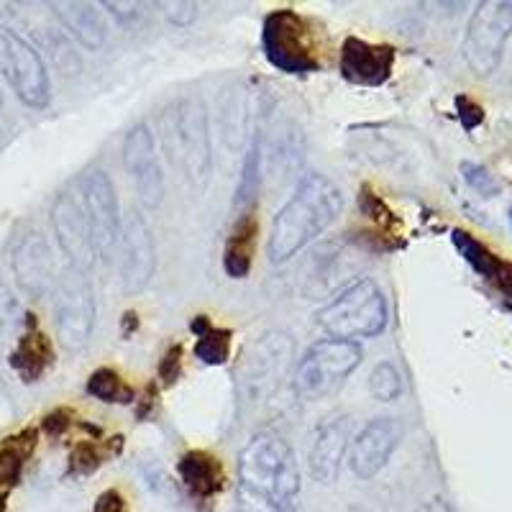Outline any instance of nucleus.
<instances>
[{
  "label": "nucleus",
  "instance_id": "19",
  "mask_svg": "<svg viewBox=\"0 0 512 512\" xmlns=\"http://www.w3.org/2000/svg\"><path fill=\"white\" fill-rule=\"evenodd\" d=\"M8 361H11L13 372L24 379L26 384L39 382V379L54 367L52 338L36 326L34 315L26 318L24 333L16 338V346H13Z\"/></svg>",
  "mask_w": 512,
  "mask_h": 512
},
{
  "label": "nucleus",
  "instance_id": "27",
  "mask_svg": "<svg viewBox=\"0 0 512 512\" xmlns=\"http://www.w3.org/2000/svg\"><path fill=\"white\" fill-rule=\"evenodd\" d=\"M259 190H262V141L254 136L249 152L244 157V167H241L239 187H236V208L251 210L259 200Z\"/></svg>",
  "mask_w": 512,
  "mask_h": 512
},
{
  "label": "nucleus",
  "instance_id": "31",
  "mask_svg": "<svg viewBox=\"0 0 512 512\" xmlns=\"http://www.w3.org/2000/svg\"><path fill=\"white\" fill-rule=\"evenodd\" d=\"M369 392L379 402H392L402 395V377L395 364L382 361V364L372 369V374H369Z\"/></svg>",
  "mask_w": 512,
  "mask_h": 512
},
{
  "label": "nucleus",
  "instance_id": "8",
  "mask_svg": "<svg viewBox=\"0 0 512 512\" xmlns=\"http://www.w3.org/2000/svg\"><path fill=\"white\" fill-rule=\"evenodd\" d=\"M98 318L95 292L85 272L72 269L57 282L54 292V331L67 351H82L90 344Z\"/></svg>",
  "mask_w": 512,
  "mask_h": 512
},
{
  "label": "nucleus",
  "instance_id": "12",
  "mask_svg": "<svg viewBox=\"0 0 512 512\" xmlns=\"http://www.w3.org/2000/svg\"><path fill=\"white\" fill-rule=\"evenodd\" d=\"M121 282L126 292H144L157 269V246L152 228L139 210H128L121 218Z\"/></svg>",
  "mask_w": 512,
  "mask_h": 512
},
{
  "label": "nucleus",
  "instance_id": "26",
  "mask_svg": "<svg viewBox=\"0 0 512 512\" xmlns=\"http://www.w3.org/2000/svg\"><path fill=\"white\" fill-rule=\"evenodd\" d=\"M85 390H88L90 397L105 402V405H131V402L136 400L134 387L111 367L95 369L88 377Z\"/></svg>",
  "mask_w": 512,
  "mask_h": 512
},
{
  "label": "nucleus",
  "instance_id": "16",
  "mask_svg": "<svg viewBox=\"0 0 512 512\" xmlns=\"http://www.w3.org/2000/svg\"><path fill=\"white\" fill-rule=\"evenodd\" d=\"M402 441V425L395 418H374L361 428L349 446V466L354 477L374 479Z\"/></svg>",
  "mask_w": 512,
  "mask_h": 512
},
{
  "label": "nucleus",
  "instance_id": "4",
  "mask_svg": "<svg viewBox=\"0 0 512 512\" xmlns=\"http://www.w3.org/2000/svg\"><path fill=\"white\" fill-rule=\"evenodd\" d=\"M387 320H390L387 297L382 287L369 277L341 290L326 308L318 310V326L328 336L354 344L359 338L379 336L387 328Z\"/></svg>",
  "mask_w": 512,
  "mask_h": 512
},
{
  "label": "nucleus",
  "instance_id": "22",
  "mask_svg": "<svg viewBox=\"0 0 512 512\" xmlns=\"http://www.w3.org/2000/svg\"><path fill=\"white\" fill-rule=\"evenodd\" d=\"M36 443H39L36 428H24L0 441V495L3 497L21 482L24 466L34 456Z\"/></svg>",
  "mask_w": 512,
  "mask_h": 512
},
{
  "label": "nucleus",
  "instance_id": "25",
  "mask_svg": "<svg viewBox=\"0 0 512 512\" xmlns=\"http://www.w3.org/2000/svg\"><path fill=\"white\" fill-rule=\"evenodd\" d=\"M123 446V438H108V441H80L75 443V448L70 451V474L75 477H88V474L98 472L103 461L111 459L113 454H118Z\"/></svg>",
  "mask_w": 512,
  "mask_h": 512
},
{
  "label": "nucleus",
  "instance_id": "7",
  "mask_svg": "<svg viewBox=\"0 0 512 512\" xmlns=\"http://www.w3.org/2000/svg\"><path fill=\"white\" fill-rule=\"evenodd\" d=\"M512 36V3L484 0L469 18L461 54L477 77H489L500 67L507 41Z\"/></svg>",
  "mask_w": 512,
  "mask_h": 512
},
{
  "label": "nucleus",
  "instance_id": "5",
  "mask_svg": "<svg viewBox=\"0 0 512 512\" xmlns=\"http://www.w3.org/2000/svg\"><path fill=\"white\" fill-rule=\"evenodd\" d=\"M262 52L285 75H313L320 70L310 21L292 8L272 11L262 24Z\"/></svg>",
  "mask_w": 512,
  "mask_h": 512
},
{
  "label": "nucleus",
  "instance_id": "2",
  "mask_svg": "<svg viewBox=\"0 0 512 512\" xmlns=\"http://www.w3.org/2000/svg\"><path fill=\"white\" fill-rule=\"evenodd\" d=\"M341 208H344V195L326 175L318 172L305 175L272 221L267 244L272 264L290 262L297 251L313 244L336 221Z\"/></svg>",
  "mask_w": 512,
  "mask_h": 512
},
{
  "label": "nucleus",
  "instance_id": "15",
  "mask_svg": "<svg viewBox=\"0 0 512 512\" xmlns=\"http://www.w3.org/2000/svg\"><path fill=\"white\" fill-rule=\"evenodd\" d=\"M397 52L390 44H372L359 36H346L341 44L338 70L341 77L359 88H382L395 70Z\"/></svg>",
  "mask_w": 512,
  "mask_h": 512
},
{
  "label": "nucleus",
  "instance_id": "13",
  "mask_svg": "<svg viewBox=\"0 0 512 512\" xmlns=\"http://www.w3.org/2000/svg\"><path fill=\"white\" fill-rule=\"evenodd\" d=\"M11 269L18 287L34 300H41L54 290L57 264H54L52 246L36 228H26L16 239L11 249Z\"/></svg>",
  "mask_w": 512,
  "mask_h": 512
},
{
  "label": "nucleus",
  "instance_id": "20",
  "mask_svg": "<svg viewBox=\"0 0 512 512\" xmlns=\"http://www.w3.org/2000/svg\"><path fill=\"white\" fill-rule=\"evenodd\" d=\"M177 474L185 489L195 500L210 502L216 495H221L226 484V472L216 454H210L205 448H190L177 461Z\"/></svg>",
  "mask_w": 512,
  "mask_h": 512
},
{
  "label": "nucleus",
  "instance_id": "30",
  "mask_svg": "<svg viewBox=\"0 0 512 512\" xmlns=\"http://www.w3.org/2000/svg\"><path fill=\"white\" fill-rule=\"evenodd\" d=\"M454 244L456 249L461 251V256H464L466 262L472 264L479 274H484V277H489V280L495 277V269L497 264H500V259H497L487 246L479 244V241L474 239V236H469L466 231H454Z\"/></svg>",
  "mask_w": 512,
  "mask_h": 512
},
{
  "label": "nucleus",
  "instance_id": "34",
  "mask_svg": "<svg viewBox=\"0 0 512 512\" xmlns=\"http://www.w3.org/2000/svg\"><path fill=\"white\" fill-rule=\"evenodd\" d=\"M75 420H77L75 410L57 408V410H52V413L44 415V420H41V428H44V433H47V436L59 438L70 431L72 425H75Z\"/></svg>",
  "mask_w": 512,
  "mask_h": 512
},
{
  "label": "nucleus",
  "instance_id": "35",
  "mask_svg": "<svg viewBox=\"0 0 512 512\" xmlns=\"http://www.w3.org/2000/svg\"><path fill=\"white\" fill-rule=\"evenodd\" d=\"M93 512H128V500L121 489H105L95 500Z\"/></svg>",
  "mask_w": 512,
  "mask_h": 512
},
{
  "label": "nucleus",
  "instance_id": "23",
  "mask_svg": "<svg viewBox=\"0 0 512 512\" xmlns=\"http://www.w3.org/2000/svg\"><path fill=\"white\" fill-rule=\"evenodd\" d=\"M59 21L90 52L103 47L105 39H108V26H105L103 16L95 11V6H88V3L59 6Z\"/></svg>",
  "mask_w": 512,
  "mask_h": 512
},
{
  "label": "nucleus",
  "instance_id": "39",
  "mask_svg": "<svg viewBox=\"0 0 512 512\" xmlns=\"http://www.w3.org/2000/svg\"><path fill=\"white\" fill-rule=\"evenodd\" d=\"M0 111H3V93H0Z\"/></svg>",
  "mask_w": 512,
  "mask_h": 512
},
{
  "label": "nucleus",
  "instance_id": "40",
  "mask_svg": "<svg viewBox=\"0 0 512 512\" xmlns=\"http://www.w3.org/2000/svg\"><path fill=\"white\" fill-rule=\"evenodd\" d=\"M510 218H512V210H510Z\"/></svg>",
  "mask_w": 512,
  "mask_h": 512
},
{
  "label": "nucleus",
  "instance_id": "24",
  "mask_svg": "<svg viewBox=\"0 0 512 512\" xmlns=\"http://www.w3.org/2000/svg\"><path fill=\"white\" fill-rule=\"evenodd\" d=\"M190 331L195 333V356L205 367H223L231 359L233 331L231 328L213 326L208 315H195L190 323Z\"/></svg>",
  "mask_w": 512,
  "mask_h": 512
},
{
  "label": "nucleus",
  "instance_id": "29",
  "mask_svg": "<svg viewBox=\"0 0 512 512\" xmlns=\"http://www.w3.org/2000/svg\"><path fill=\"white\" fill-rule=\"evenodd\" d=\"M359 210L377 226V231H382L384 239H387L395 228H400V218L392 213L390 205L384 203L369 185L359 187Z\"/></svg>",
  "mask_w": 512,
  "mask_h": 512
},
{
  "label": "nucleus",
  "instance_id": "37",
  "mask_svg": "<svg viewBox=\"0 0 512 512\" xmlns=\"http://www.w3.org/2000/svg\"><path fill=\"white\" fill-rule=\"evenodd\" d=\"M492 280H495L497 285H500L502 290H505L507 295L512 297V264H507V262H500V264H497L495 277H492Z\"/></svg>",
  "mask_w": 512,
  "mask_h": 512
},
{
  "label": "nucleus",
  "instance_id": "38",
  "mask_svg": "<svg viewBox=\"0 0 512 512\" xmlns=\"http://www.w3.org/2000/svg\"><path fill=\"white\" fill-rule=\"evenodd\" d=\"M0 512H6V497L0 495Z\"/></svg>",
  "mask_w": 512,
  "mask_h": 512
},
{
  "label": "nucleus",
  "instance_id": "32",
  "mask_svg": "<svg viewBox=\"0 0 512 512\" xmlns=\"http://www.w3.org/2000/svg\"><path fill=\"white\" fill-rule=\"evenodd\" d=\"M461 175H464V180L469 182V185H472L479 195H484V198H492V195H497V192H500L497 182L492 180V175H489L482 164L464 162L461 164Z\"/></svg>",
  "mask_w": 512,
  "mask_h": 512
},
{
  "label": "nucleus",
  "instance_id": "36",
  "mask_svg": "<svg viewBox=\"0 0 512 512\" xmlns=\"http://www.w3.org/2000/svg\"><path fill=\"white\" fill-rule=\"evenodd\" d=\"M456 108H459V118L464 128H477L484 121V111L469 98H456Z\"/></svg>",
  "mask_w": 512,
  "mask_h": 512
},
{
  "label": "nucleus",
  "instance_id": "18",
  "mask_svg": "<svg viewBox=\"0 0 512 512\" xmlns=\"http://www.w3.org/2000/svg\"><path fill=\"white\" fill-rule=\"evenodd\" d=\"M351 446V418L349 415H336L326 420L315 433V441L310 446L308 466L310 477L318 484H333L341 474L346 454Z\"/></svg>",
  "mask_w": 512,
  "mask_h": 512
},
{
  "label": "nucleus",
  "instance_id": "17",
  "mask_svg": "<svg viewBox=\"0 0 512 512\" xmlns=\"http://www.w3.org/2000/svg\"><path fill=\"white\" fill-rule=\"evenodd\" d=\"M292 341L287 333H264L246 349L244 364H241V382L251 397L272 390L277 377H282L290 364Z\"/></svg>",
  "mask_w": 512,
  "mask_h": 512
},
{
  "label": "nucleus",
  "instance_id": "14",
  "mask_svg": "<svg viewBox=\"0 0 512 512\" xmlns=\"http://www.w3.org/2000/svg\"><path fill=\"white\" fill-rule=\"evenodd\" d=\"M123 167L134 180L144 208H157L164 195L162 169L157 162V146L146 123H136L123 139Z\"/></svg>",
  "mask_w": 512,
  "mask_h": 512
},
{
  "label": "nucleus",
  "instance_id": "11",
  "mask_svg": "<svg viewBox=\"0 0 512 512\" xmlns=\"http://www.w3.org/2000/svg\"><path fill=\"white\" fill-rule=\"evenodd\" d=\"M52 226L54 239H57L59 249L67 256L72 269L88 274V269L95 264L98 249H95L93 228H90L85 208H82L77 195H72V192L57 195L52 205Z\"/></svg>",
  "mask_w": 512,
  "mask_h": 512
},
{
  "label": "nucleus",
  "instance_id": "3",
  "mask_svg": "<svg viewBox=\"0 0 512 512\" xmlns=\"http://www.w3.org/2000/svg\"><path fill=\"white\" fill-rule=\"evenodd\" d=\"M162 141L172 167L180 169L182 177L203 192L213 167L208 111L203 100L187 95L169 105L162 113Z\"/></svg>",
  "mask_w": 512,
  "mask_h": 512
},
{
  "label": "nucleus",
  "instance_id": "21",
  "mask_svg": "<svg viewBox=\"0 0 512 512\" xmlns=\"http://www.w3.org/2000/svg\"><path fill=\"white\" fill-rule=\"evenodd\" d=\"M259 231H262V226H259L256 208L244 210L236 218V223H233L226 246H223V272L231 280H244V277H249L251 267H254L256 244H259Z\"/></svg>",
  "mask_w": 512,
  "mask_h": 512
},
{
  "label": "nucleus",
  "instance_id": "33",
  "mask_svg": "<svg viewBox=\"0 0 512 512\" xmlns=\"http://www.w3.org/2000/svg\"><path fill=\"white\" fill-rule=\"evenodd\" d=\"M159 379H162L164 387H172L175 382H180L182 377V344H172L164 356L159 359V367H157Z\"/></svg>",
  "mask_w": 512,
  "mask_h": 512
},
{
  "label": "nucleus",
  "instance_id": "10",
  "mask_svg": "<svg viewBox=\"0 0 512 512\" xmlns=\"http://www.w3.org/2000/svg\"><path fill=\"white\" fill-rule=\"evenodd\" d=\"M80 203L85 208L98 256H111L121 236V208L116 185L103 169H90L80 177Z\"/></svg>",
  "mask_w": 512,
  "mask_h": 512
},
{
  "label": "nucleus",
  "instance_id": "6",
  "mask_svg": "<svg viewBox=\"0 0 512 512\" xmlns=\"http://www.w3.org/2000/svg\"><path fill=\"white\" fill-rule=\"evenodd\" d=\"M364 359V351L354 341H341V338H323L310 346L303 354L295 372L297 395L315 400L346 382L356 367Z\"/></svg>",
  "mask_w": 512,
  "mask_h": 512
},
{
  "label": "nucleus",
  "instance_id": "9",
  "mask_svg": "<svg viewBox=\"0 0 512 512\" xmlns=\"http://www.w3.org/2000/svg\"><path fill=\"white\" fill-rule=\"evenodd\" d=\"M0 72L29 108H44L52 100L47 64L24 36L11 29H0Z\"/></svg>",
  "mask_w": 512,
  "mask_h": 512
},
{
  "label": "nucleus",
  "instance_id": "1",
  "mask_svg": "<svg viewBox=\"0 0 512 512\" xmlns=\"http://www.w3.org/2000/svg\"><path fill=\"white\" fill-rule=\"evenodd\" d=\"M233 512H300V466L285 438L259 433L241 448Z\"/></svg>",
  "mask_w": 512,
  "mask_h": 512
},
{
  "label": "nucleus",
  "instance_id": "28",
  "mask_svg": "<svg viewBox=\"0 0 512 512\" xmlns=\"http://www.w3.org/2000/svg\"><path fill=\"white\" fill-rule=\"evenodd\" d=\"M26 318L29 315L24 313L18 297L13 295V290L6 282L0 280V349L11 344V341H16L24 333Z\"/></svg>",
  "mask_w": 512,
  "mask_h": 512
}]
</instances>
